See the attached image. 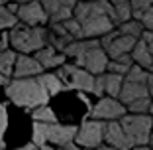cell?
<instances>
[{
    "mask_svg": "<svg viewBox=\"0 0 153 150\" xmlns=\"http://www.w3.org/2000/svg\"><path fill=\"white\" fill-rule=\"evenodd\" d=\"M75 134H76V127H73V124L33 123L32 144L39 146V148H43V146H47V144H55V146H59V148H63L65 144L75 140Z\"/></svg>",
    "mask_w": 153,
    "mask_h": 150,
    "instance_id": "obj_3",
    "label": "cell"
},
{
    "mask_svg": "<svg viewBox=\"0 0 153 150\" xmlns=\"http://www.w3.org/2000/svg\"><path fill=\"white\" fill-rule=\"evenodd\" d=\"M120 127L131 148L149 144V136L153 132L151 115H124L120 118Z\"/></svg>",
    "mask_w": 153,
    "mask_h": 150,
    "instance_id": "obj_4",
    "label": "cell"
},
{
    "mask_svg": "<svg viewBox=\"0 0 153 150\" xmlns=\"http://www.w3.org/2000/svg\"><path fill=\"white\" fill-rule=\"evenodd\" d=\"M6 128H8V111H6V105L0 103V146L4 148V140H2V136H4Z\"/></svg>",
    "mask_w": 153,
    "mask_h": 150,
    "instance_id": "obj_29",
    "label": "cell"
},
{
    "mask_svg": "<svg viewBox=\"0 0 153 150\" xmlns=\"http://www.w3.org/2000/svg\"><path fill=\"white\" fill-rule=\"evenodd\" d=\"M140 40H143L145 44H151V41H153V32H147V30H143V32H141V36H140Z\"/></svg>",
    "mask_w": 153,
    "mask_h": 150,
    "instance_id": "obj_35",
    "label": "cell"
},
{
    "mask_svg": "<svg viewBox=\"0 0 153 150\" xmlns=\"http://www.w3.org/2000/svg\"><path fill=\"white\" fill-rule=\"evenodd\" d=\"M61 81H63L65 89H79V91H90L92 93V85H94V75H90L88 71L76 67L75 63H65L59 67L55 73Z\"/></svg>",
    "mask_w": 153,
    "mask_h": 150,
    "instance_id": "obj_5",
    "label": "cell"
},
{
    "mask_svg": "<svg viewBox=\"0 0 153 150\" xmlns=\"http://www.w3.org/2000/svg\"><path fill=\"white\" fill-rule=\"evenodd\" d=\"M131 150H151L149 146H137V148H131Z\"/></svg>",
    "mask_w": 153,
    "mask_h": 150,
    "instance_id": "obj_43",
    "label": "cell"
},
{
    "mask_svg": "<svg viewBox=\"0 0 153 150\" xmlns=\"http://www.w3.org/2000/svg\"><path fill=\"white\" fill-rule=\"evenodd\" d=\"M47 28L43 26H24V24H16L8 32L10 38V46L14 47L16 51H20L22 55H30L33 51L36 54L37 50L47 46Z\"/></svg>",
    "mask_w": 153,
    "mask_h": 150,
    "instance_id": "obj_2",
    "label": "cell"
},
{
    "mask_svg": "<svg viewBox=\"0 0 153 150\" xmlns=\"http://www.w3.org/2000/svg\"><path fill=\"white\" fill-rule=\"evenodd\" d=\"M122 85H124V77L116 75V73H106L104 75V93H108L112 99H118L122 91Z\"/></svg>",
    "mask_w": 153,
    "mask_h": 150,
    "instance_id": "obj_18",
    "label": "cell"
},
{
    "mask_svg": "<svg viewBox=\"0 0 153 150\" xmlns=\"http://www.w3.org/2000/svg\"><path fill=\"white\" fill-rule=\"evenodd\" d=\"M124 79H126V81H131V83H140V85H149V83L153 81V75L149 71H145L143 67H140V65H131Z\"/></svg>",
    "mask_w": 153,
    "mask_h": 150,
    "instance_id": "obj_20",
    "label": "cell"
},
{
    "mask_svg": "<svg viewBox=\"0 0 153 150\" xmlns=\"http://www.w3.org/2000/svg\"><path fill=\"white\" fill-rule=\"evenodd\" d=\"M140 22H141V26H143V30L153 32V6H149V8L143 12V16H141Z\"/></svg>",
    "mask_w": 153,
    "mask_h": 150,
    "instance_id": "obj_30",
    "label": "cell"
},
{
    "mask_svg": "<svg viewBox=\"0 0 153 150\" xmlns=\"http://www.w3.org/2000/svg\"><path fill=\"white\" fill-rule=\"evenodd\" d=\"M114 8V26H120V24H124V22H128V20H131V6H130V2L128 4H120V6H112Z\"/></svg>",
    "mask_w": 153,
    "mask_h": 150,
    "instance_id": "obj_24",
    "label": "cell"
},
{
    "mask_svg": "<svg viewBox=\"0 0 153 150\" xmlns=\"http://www.w3.org/2000/svg\"><path fill=\"white\" fill-rule=\"evenodd\" d=\"M130 57H131V61H134V65H140V67H143V69H149V65L153 63V57H151V54H149V50H147V44H145L143 40L135 41L134 50L130 51Z\"/></svg>",
    "mask_w": 153,
    "mask_h": 150,
    "instance_id": "obj_16",
    "label": "cell"
},
{
    "mask_svg": "<svg viewBox=\"0 0 153 150\" xmlns=\"http://www.w3.org/2000/svg\"><path fill=\"white\" fill-rule=\"evenodd\" d=\"M6 95L18 107H26V109H37L43 107L49 101V95L43 89L37 77H27V79H14L6 85Z\"/></svg>",
    "mask_w": 153,
    "mask_h": 150,
    "instance_id": "obj_1",
    "label": "cell"
},
{
    "mask_svg": "<svg viewBox=\"0 0 153 150\" xmlns=\"http://www.w3.org/2000/svg\"><path fill=\"white\" fill-rule=\"evenodd\" d=\"M16 51L14 50H4L0 51V73L8 79V75H12L14 71V63H16Z\"/></svg>",
    "mask_w": 153,
    "mask_h": 150,
    "instance_id": "obj_21",
    "label": "cell"
},
{
    "mask_svg": "<svg viewBox=\"0 0 153 150\" xmlns=\"http://www.w3.org/2000/svg\"><path fill=\"white\" fill-rule=\"evenodd\" d=\"M92 93L96 97L102 99V93H104V75H94V85H92Z\"/></svg>",
    "mask_w": 153,
    "mask_h": 150,
    "instance_id": "obj_32",
    "label": "cell"
},
{
    "mask_svg": "<svg viewBox=\"0 0 153 150\" xmlns=\"http://www.w3.org/2000/svg\"><path fill=\"white\" fill-rule=\"evenodd\" d=\"M116 30L114 22L104 16V14H96V16H90L85 22L81 24V32H82V40H96V38L106 36L108 32Z\"/></svg>",
    "mask_w": 153,
    "mask_h": 150,
    "instance_id": "obj_8",
    "label": "cell"
},
{
    "mask_svg": "<svg viewBox=\"0 0 153 150\" xmlns=\"http://www.w3.org/2000/svg\"><path fill=\"white\" fill-rule=\"evenodd\" d=\"M141 32H143V26L137 20H128V22L120 24V28H118L120 36H130V38H135V40H140Z\"/></svg>",
    "mask_w": 153,
    "mask_h": 150,
    "instance_id": "obj_22",
    "label": "cell"
},
{
    "mask_svg": "<svg viewBox=\"0 0 153 150\" xmlns=\"http://www.w3.org/2000/svg\"><path fill=\"white\" fill-rule=\"evenodd\" d=\"M8 4V0H0V6H6Z\"/></svg>",
    "mask_w": 153,
    "mask_h": 150,
    "instance_id": "obj_45",
    "label": "cell"
},
{
    "mask_svg": "<svg viewBox=\"0 0 153 150\" xmlns=\"http://www.w3.org/2000/svg\"><path fill=\"white\" fill-rule=\"evenodd\" d=\"M30 2H33V0H18V4H30Z\"/></svg>",
    "mask_w": 153,
    "mask_h": 150,
    "instance_id": "obj_44",
    "label": "cell"
},
{
    "mask_svg": "<svg viewBox=\"0 0 153 150\" xmlns=\"http://www.w3.org/2000/svg\"><path fill=\"white\" fill-rule=\"evenodd\" d=\"M71 18H73V8H59L57 12H53L49 16V22L51 24H63Z\"/></svg>",
    "mask_w": 153,
    "mask_h": 150,
    "instance_id": "obj_28",
    "label": "cell"
},
{
    "mask_svg": "<svg viewBox=\"0 0 153 150\" xmlns=\"http://www.w3.org/2000/svg\"><path fill=\"white\" fill-rule=\"evenodd\" d=\"M90 115L94 117V121H118L126 115V105H122L118 99L106 97L90 109Z\"/></svg>",
    "mask_w": 153,
    "mask_h": 150,
    "instance_id": "obj_9",
    "label": "cell"
},
{
    "mask_svg": "<svg viewBox=\"0 0 153 150\" xmlns=\"http://www.w3.org/2000/svg\"><path fill=\"white\" fill-rule=\"evenodd\" d=\"M43 67L37 63L32 55H18L16 57V63H14V71L12 75L16 79H27V77H37L41 75Z\"/></svg>",
    "mask_w": 153,
    "mask_h": 150,
    "instance_id": "obj_12",
    "label": "cell"
},
{
    "mask_svg": "<svg viewBox=\"0 0 153 150\" xmlns=\"http://www.w3.org/2000/svg\"><path fill=\"white\" fill-rule=\"evenodd\" d=\"M131 12L134 10H140V12H145L149 6H153V0H130Z\"/></svg>",
    "mask_w": 153,
    "mask_h": 150,
    "instance_id": "obj_31",
    "label": "cell"
},
{
    "mask_svg": "<svg viewBox=\"0 0 153 150\" xmlns=\"http://www.w3.org/2000/svg\"><path fill=\"white\" fill-rule=\"evenodd\" d=\"M57 2V6H61V8H75V4L79 2V0H55Z\"/></svg>",
    "mask_w": 153,
    "mask_h": 150,
    "instance_id": "obj_34",
    "label": "cell"
},
{
    "mask_svg": "<svg viewBox=\"0 0 153 150\" xmlns=\"http://www.w3.org/2000/svg\"><path fill=\"white\" fill-rule=\"evenodd\" d=\"M143 97H149V89L147 85H140V83H131L124 79V85H122V91L118 95V101L122 105H130L131 101L143 99Z\"/></svg>",
    "mask_w": 153,
    "mask_h": 150,
    "instance_id": "obj_15",
    "label": "cell"
},
{
    "mask_svg": "<svg viewBox=\"0 0 153 150\" xmlns=\"http://www.w3.org/2000/svg\"><path fill=\"white\" fill-rule=\"evenodd\" d=\"M10 46V38H8V32H0V51L8 50Z\"/></svg>",
    "mask_w": 153,
    "mask_h": 150,
    "instance_id": "obj_33",
    "label": "cell"
},
{
    "mask_svg": "<svg viewBox=\"0 0 153 150\" xmlns=\"http://www.w3.org/2000/svg\"><path fill=\"white\" fill-rule=\"evenodd\" d=\"M0 85H8V79H6L2 73H0Z\"/></svg>",
    "mask_w": 153,
    "mask_h": 150,
    "instance_id": "obj_40",
    "label": "cell"
},
{
    "mask_svg": "<svg viewBox=\"0 0 153 150\" xmlns=\"http://www.w3.org/2000/svg\"><path fill=\"white\" fill-rule=\"evenodd\" d=\"M85 2H92V0H85Z\"/></svg>",
    "mask_w": 153,
    "mask_h": 150,
    "instance_id": "obj_48",
    "label": "cell"
},
{
    "mask_svg": "<svg viewBox=\"0 0 153 150\" xmlns=\"http://www.w3.org/2000/svg\"><path fill=\"white\" fill-rule=\"evenodd\" d=\"M16 24H18V18L14 14H10L6 10V6H0V32L2 30H12Z\"/></svg>",
    "mask_w": 153,
    "mask_h": 150,
    "instance_id": "obj_26",
    "label": "cell"
},
{
    "mask_svg": "<svg viewBox=\"0 0 153 150\" xmlns=\"http://www.w3.org/2000/svg\"><path fill=\"white\" fill-rule=\"evenodd\" d=\"M147 50H149V54H151V57H153V41H151V44H147Z\"/></svg>",
    "mask_w": 153,
    "mask_h": 150,
    "instance_id": "obj_42",
    "label": "cell"
},
{
    "mask_svg": "<svg viewBox=\"0 0 153 150\" xmlns=\"http://www.w3.org/2000/svg\"><path fill=\"white\" fill-rule=\"evenodd\" d=\"M108 2H110L112 6H120V4H128L130 0H108Z\"/></svg>",
    "mask_w": 153,
    "mask_h": 150,
    "instance_id": "obj_39",
    "label": "cell"
},
{
    "mask_svg": "<svg viewBox=\"0 0 153 150\" xmlns=\"http://www.w3.org/2000/svg\"><path fill=\"white\" fill-rule=\"evenodd\" d=\"M104 123L102 121H85L81 124V128H76V134H75V144L79 148H85V150H92V148H98L104 140Z\"/></svg>",
    "mask_w": 153,
    "mask_h": 150,
    "instance_id": "obj_6",
    "label": "cell"
},
{
    "mask_svg": "<svg viewBox=\"0 0 153 150\" xmlns=\"http://www.w3.org/2000/svg\"><path fill=\"white\" fill-rule=\"evenodd\" d=\"M0 150H4V148H2V146H0Z\"/></svg>",
    "mask_w": 153,
    "mask_h": 150,
    "instance_id": "obj_49",
    "label": "cell"
},
{
    "mask_svg": "<svg viewBox=\"0 0 153 150\" xmlns=\"http://www.w3.org/2000/svg\"><path fill=\"white\" fill-rule=\"evenodd\" d=\"M98 150H114V148H112V146H108V144H100Z\"/></svg>",
    "mask_w": 153,
    "mask_h": 150,
    "instance_id": "obj_41",
    "label": "cell"
},
{
    "mask_svg": "<svg viewBox=\"0 0 153 150\" xmlns=\"http://www.w3.org/2000/svg\"><path fill=\"white\" fill-rule=\"evenodd\" d=\"M18 8H20V4H16V2H8V4H6V10H8L10 14H14V16L18 14Z\"/></svg>",
    "mask_w": 153,
    "mask_h": 150,
    "instance_id": "obj_37",
    "label": "cell"
},
{
    "mask_svg": "<svg viewBox=\"0 0 153 150\" xmlns=\"http://www.w3.org/2000/svg\"><path fill=\"white\" fill-rule=\"evenodd\" d=\"M149 73H151V75H153V63L149 65Z\"/></svg>",
    "mask_w": 153,
    "mask_h": 150,
    "instance_id": "obj_46",
    "label": "cell"
},
{
    "mask_svg": "<svg viewBox=\"0 0 153 150\" xmlns=\"http://www.w3.org/2000/svg\"><path fill=\"white\" fill-rule=\"evenodd\" d=\"M16 18H18L24 26L33 28V26H43V24L49 20V16L45 14L43 6L39 4V0H33L30 4H20Z\"/></svg>",
    "mask_w": 153,
    "mask_h": 150,
    "instance_id": "obj_10",
    "label": "cell"
},
{
    "mask_svg": "<svg viewBox=\"0 0 153 150\" xmlns=\"http://www.w3.org/2000/svg\"><path fill=\"white\" fill-rule=\"evenodd\" d=\"M32 117L36 118V123H45V124L57 123V117H55L53 109H51V107H47V105H43V107H37V109H33Z\"/></svg>",
    "mask_w": 153,
    "mask_h": 150,
    "instance_id": "obj_23",
    "label": "cell"
},
{
    "mask_svg": "<svg viewBox=\"0 0 153 150\" xmlns=\"http://www.w3.org/2000/svg\"><path fill=\"white\" fill-rule=\"evenodd\" d=\"M63 28L67 30V34L73 38V40H82V32H81V24L76 22L75 18H71V20H67V22H63Z\"/></svg>",
    "mask_w": 153,
    "mask_h": 150,
    "instance_id": "obj_27",
    "label": "cell"
},
{
    "mask_svg": "<svg viewBox=\"0 0 153 150\" xmlns=\"http://www.w3.org/2000/svg\"><path fill=\"white\" fill-rule=\"evenodd\" d=\"M20 150H53V148H51V146H43V148H39V146H36V144L30 142V144H26L24 148H20Z\"/></svg>",
    "mask_w": 153,
    "mask_h": 150,
    "instance_id": "obj_36",
    "label": "cell"
},
{
    "mask_svg": "<svg viewBox=\"0 0 153 150\" xmlns=\"http://www.w3.org/2000/svg\"><path fill=\"white\" fill-rule=\"evenodd\" d=\"M37 79H39V83L43 85V89L47 91V95H57V93L65 91V85L63 81L55 75V73H41V75H37Z\"/></svg>",
    "mask_w": 153,
    "mask_h": 150,
    "instance_id": "obj_17",
    "label": "cell"
},
{
    "mask_svg": "<svg viewBox=\"0 0 153 150\" xmlns=\"http://www.w3.org/2000/svg\"><path fill=\"white\" fill-rule=\"evenodd\" d=\"M135 38H130V36H120L118 34L116 38H114L112 41L108 44V47H106V55H108V59L112 61V59H118L120 55H128L131 50H134L135 46Z\"/></svg>",
    "mask_w": 153,
    "mask_h": 150,
    "instance_id": "obj_13",
    "label": "cell"
},
{
    "mask_svg": "<svg viewBox=\"0 0 153 150\" xmlns=\"http://www.w3.org/2000/svg\"><path fill=\"white\" fill-rule=\"evenodd\" d=\"M149 107H151V97H143V99L131 101V103L128 105V109L131 111V115H147Z\"/></svg>",
    "mask_w": 153,
    "mask_h": 150,
    "instance_id": "obj_25",
    "label": "cell"
},
{
    "mask_svg": "<svg viewBox=\"0 0 153 150\" xmlns=\"http://www.w3.org/2000/svg\"><path fill=\"white\" fill-rule=\"evenodd\" d=\"M104 144L112 146L114 150H131L130 142H128L126 134L122 130L120 123L116 121H108V123H104Z\"/></svg>",
    "mask_w": 153,
    "mask_h": 150,
    "instance_id": "obj_11",
    "label": "cell"
},
{
    "mask_svg": "<svg viewBox=\"0 0 153 150\" xmlns=\"http://www.w3.org/2000/svg\"><path fill=\"white\" fill-rule=\"evenodd\" d=\"M108 61L110 59L106 55V51L100 46H96V47H90L88 51H85L81 57H76L75 65L85 69V71H88L90 75H102L106 71V67H108Z\"/></svg>",
    "mask_w": 153,
    "mask_h": 150,
    "instance_id": "obj_7",
    "label": "cell"
},
{
    "mask_svg": "<svg viewBox=\"0 0 153 150\" xmlns=\"http://www.w3.org/2000/svg\"><path fill=\"white\" fill-rule=\"evenodd\" d=\"M33 59H36L43 69H51V67H61V65H65V59L67 57H65L63 54H59L57 50H53L51 46H45V47H41V50L36 51Z\"/></svg>",
    "mask_w": 153,
    "mask_h": 150,
    "instance_id": "obj_14",
    "label": "cell"
},
{
    "mask_svg": "<svg viewBox=\"0 0 153 150\" xmlns=\"http://www.w3.org/2000/svg\"><path fill=\"white\" fill-rule=\"evenodd\" d=\"M134 65V61H131L130 54L128 55H120L118 59H112V61H108V73H116V75H122V77H126V73L130 71V67Z\"/></svg>",
    "mask_w": 153,
    "mask_h": 150,
    "instance_id": "obj_19",
    "label": "cell"
},
{
    "mask_svg": "<svg viewBox=\"0 0 153 150\" xmlns=\"http://www.w3.org/2000/svg\"><path fill=\"white\" fill-rule=\"evenodd\" d=\"M151 118H153V117H151Z\"/></svg>",
    "mask_w": 153,
    "mask_h": 150,
    "instance_id": "obj_50",
    "label": "cell"
},
{
    "mask_svg": "<svg viewBox=\"0 0 153 150\" xmlns=\"http://www.w3.org/2000/svg\"><path fill=\"white\" fill-rule=\"evenodd\" d=\"M63 150H81V148H79L75 142H69V144H65V146H63Z\"/></svg>",
    "mask_w": 153,
    "mask_h": 150,
    "instance_id": "obj_38",
    "label": "cell"
},
{
    "mask_svg": "<svg viewBox=\"0 0 153 150\" xmlns=\"http://www.w3.org/2000/svg\"><path fill=\"white\" fill-rule=\"evenodd\" d=\"M8 2H16V4H18V0H8Z\"/></svg>",
    "mask_w": 153,
    "mask_h": 150,
    "instance_id": "obj_47",
    "label": "cell"
}]
</instances>
